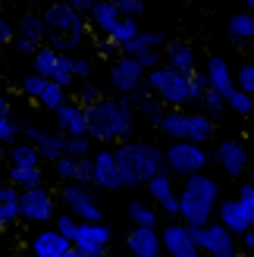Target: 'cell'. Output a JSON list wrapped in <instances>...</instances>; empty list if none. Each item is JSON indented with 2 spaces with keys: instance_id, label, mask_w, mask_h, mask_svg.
<instances>
[{
  "instance_id": "cell-1",
  "label": "cell",
  "mask_w": 254,
  "mask_h": 257,
  "mask_svg": "<svg viewBox=\"0 0 254 257\" xmlns=\"http://www.w3.org/2000/svg\"><path fill=\"white\" fill-rule=\"evenodd\" d=\"M145 91L154 94L157 100H163L167 107H176V110H185L192 104H201V97L207 91V79L204 72H179L167 66V63H160L157 69L148 72L145 79Z\"/></svg>"
},
{
  "instance_id": "cell-2",
  "label": "cell",
  "mask_w": 254,
  "mask_h": 257,
  "mask_svg": "<svg viewBox=\"0 0 254 257\" xmlns=\"http://www.w3.org/2000/svg\"><path fill=\"white\" fill-rule=\"evenodd\" d=\"M135 104L132 97H97L88 104V135L100 145H122L135 128Z\"/></svg>"
},
{
  "instance_id": "cell-3",
  "label": "cell",
  "mask_w": 254,
  "mask_h": 257,
  "mask_svg": "<svg viewBox=\"0 0 254 257\" xmlns=\"http://www.w3.org/2000/svg\"><path fill=\"white\" fill-rule=\"evenodd\" d=\"M220 185L217 179H210L207 173H195L182 179L179 185V220L192 229H201L213 223L217 216V204H220Z\"/></svg>"
},
{
  "instance_id": "cell-4",
  "label": "cell",
  "mask_w": 254,
  "mask_h": 257,
  "mask_svg": "<svg viewBox=\"0 0 254 257\" xmlns=\"http://www.w3.org/2000/svg\"><path fill=\"white\" fill-rule=\"evenodd\" d=\"M122 170V182L125 188H138L145 185L148 179H154L157 173L167 170V160H163V148H157L154 141H122V145H113Z\"/></svg>"
},
{
  "instance_id": "cell-5",
  "label": "cell",
  "mask_w": 254,
  "mask_h": 257,
  "mask_svg": "<svg viewBox=\"0 0 254 257\" xmlns=\"http://www.w3.org/2000/svg\"><path fill=\"white\" fill-rule=\"evenodd\" d=\"M160 135L170 141H195V145H210L217 135V119H210L204 110H176L170 107L160 119Z\"/></svg>"
},
{
  "instance_id": "cell-6",
  "label": "cell",
  "mask_w": 254,
  "mask_h": 257,
  "mask_svg": "<svg viewBox=\"0 0 254 257\" xmlns=\"http://www.w3.org/2000/svg\"><path fill=\"white\" fill-rule=\"evenodd\" d=\"M163 160H167V173L188 179L195 173H204L213 157L204 145H195V141H170L163 148Z\"/></svg>"
},
{
  "instance_id": "cell-7",
  "label": "cell",
  "mask_w": 254,
  "mask_h": 257,
  "mask_svg": "<svg viewBox=\"0 0 254 257\" xmlns=\"http://www.w3.org/2000/svg\"><path fill=\"white\" fill-rule=\"evenodd\" d=\"M32 72H38V75H44V79L63 85L66 91L79 82V79H75V72H72V54H63V50L50 47V44H41L32 54Z\"/></svg>"
},
{
  "instance_id": "cell-8",
  "label": "cell",
  "mask_w": 254,
  "mask_h": 257,
  "mask_svg": "<svg viewBox=\"0 0 254 257\" xmlns=\"http://www.w3.org/2000/svg\"><path fill=\"white\" fill-rule=\"evenodd\" d=\"M145 79H148V69L138 63V57H129V54H119L110 63V72H107L110 88L116 94H122V97L142 94L145 91Z\"/></svg>"
},
{
  "instance_id": "cell-9",
  "label": "cell",
  "mask_w": 254,
  "mask_h": 257,
  "mask_svg": "<svg viewBox=\"0 0 254 257\" xmlns=\"http://www.w3.org/2000/svg\"><path fill=\"white\" fill-rule=\"evenodd\" d=\"M57 201L60 195H54V188L47 185H38V188H25L22 198H19V213L25 223H35V226H44V223H54L57 220Z\"/></svg>"
},
{
  "instance_id": "cell-10",
  "label": "cell",
  "mask_w": 254,
  "mask_h": 257,
  "mask_svg": "<svg viewBox=\"0 0 254 257\" xmlns=\"http://www.w3.org/2000/svg\"><path fill=\"white\" fill-rule=\"evenodd\" d=\"M41 19L47 25L50 35H91L88 16H82L79 10H72L66 0H54L41 10Z\"/></svg>"
},
{
  "instance_id": "cell-11",
  "label": "cell",
  "mask_w": 254,
  "mask_h": 257,
  "mask_svg": "<svg viewBox=\"0 0 254 257\" xmlns=\"http://www.w3.org/2000/svg\"><path fill=\"white\" fill-rule=\"evenodd\" d=\"M19 88H22V94L29 97V100H35L38 107H44V110H60L63 104L69 100V91L63 85H57V82H50V79H44V75H38V72H29V75H22L19 79Z\"/></svg>"
},
{
  "instance_id": "cell-12",
  "label": "cell",
  "mask_w": 254,
  "mask_h": 257,
  "mask_svg": "<svg viewBox=\"0 0 254 257\" xmlns=\"http://www.w3.org/2000/svg\"><path fill=\"white\" fill-rule=\"evenodd\" d=\"M60 204H63V210H69L75 220H82V223H100V220H104V213H100L94 195L82 182H66V185H63L60 188Z\"/></svg>"
},
{
  "instance_id": "cell-13",
  "label": "cell",
  "mask_w": 254,
  "mask_h": 257,
  "mask_svg": "<svg viewBox=\"0 0 254 257\" xmlns=\"http://www.w3.org/2000/svg\"><path fill=\"white\" fill-rule=\"evenodd\" d=\"M195 238H198V248L204 257H229L238 254V235H232L220 220H213L207 226L195 229Z\"/></svg>"
},
{
  "instance_id": "cell-14",
  "label": "cell",
  "mask_w": 254,
  "mask_h": 257,
  "mask_svg": "<svg viewBox=\"0 0 254 257\" xmlns=\"http://www.w3.org/2000/svg\"><path fill=\"white\" fill-rule=\"evenodd\" d=\"M160 245L167 257H204L198 248V238H195V229L185 226L182 220H173L160 229Z\"/></svg>"
},
{
  "instance_id": "cell-15",
  "label": "cell",
  "mask_w": 254,
  "mask_h": 257,
  "mask_svg": "<svg viewBox=\"0 0 254 257\" xmlns=\"http://www.w3.org/2000/svg\"><path fill=\"white\" fill-rule=\"evenodd\" d=\"M210 157H213V163H217L229 179H238V176H245L251 170V154L245 148V141H238V138L217 141V148H213Z\"/></svg>"
},
{
  "instance_id": "cell-16",
  "label": "cell",
  "mask_w": 254,
  "mask_h": 257,
  "mask_svg": "<svg viewBox=\"0 0 254 257\" xmlns=\"http://www.w3.org/2000/svg\"><path fill=\"white\" fill-rule=\"evenodd\" d=\"M91 185L104 188V191L125 188L122 170H119V160H116V151H113V148H97L91 154Z\"/></svg>"
},
{
  "instance_id": "cell-17",
  "label": "cell",
  "mask_w": 254,
  "mask_h": 257,
  "mask_svg": "<svg viewBox=\"0 0 254 257\" xmlns=\"http://www.w3.org/2000/svg\"><path fill=\"white\" fill-rule=\"evenodd\" d=\"M148 195H151V204H154L157 210H163V216H170V220H179V188L173 182V173H157L154 179H148L145 182Z\"/></svg>"
},
{
  "instance_id": "cell-18",
  "label": "cell",
  "mask_w": 254,
  "mask_h": 257,
  "mask_svg": "<svg viewBox=\"0 0 254 257\" xmlns=\"http://www.w3.org/2000/svg\"><path fill=\"white\" fill-rule=\"evenodd\" d=\"M110 241H113V232H110V226L100 220V223H82L72 245L82 257H107Z\"/></svg>"
},
{
  "instance_id": "cell-19",
  "label": "cell",
  "mask_w": 254,
  "mask_h": 257,
  "mask_svg": "<svg viewBox=\"0 0 254 257\" xmlns=\"http://www.w3.org/2000/svg\"><path fill=\"white\" fill-rule=\"evenodd\" d=\"M32 254L35 257H82L72 241L66 235H60L57 229H41L32 238Z\"/></svg>"
},
{
  "instance_id": "cell-20",
  "label": "cell",
  "mask_w": 254,
  "mask_h": 257,
  "mask_svg": "<svg viewBox=\"0 0 254 257\" xmlns=\"http://www.w3.org/2000/svg\"><path fill=\"white\" fill-rule=\"evenodd\" d=\"M54 119L60 135H88V107L75 97H69L60 110H54Z\"/></svg>"
},
{
  "instance_id": "cell-21",
  "label": "cell",
  "mask_w": 254,
  "mask_h": 257,
  "mask_svg": "<svg viewBox=\"0 0 254 257\" xmlns=\"http://www.w3.org/2000/svg\"><path fill=\"white\" fill-rule=\"evenodd\" d=\"M217 220L229 229L232 235H238V238H242L248 229L254 226V216L245 210V204L238 201V198H223V201L217 204Z\"/></svg>"
},
{
  "instance_id": "cell-22",
  "label": "cell",
  "mask_w": 254,
  "mask_h": 257,
  "mask_svg": "<svg viewBox=\"0 0 254 257\" xmlns=\"http://www.w3.org/2000/svg\"><path fill=\"white\" fill-rule=\"evenodd\" d=\"M22 135H25V141H32V145L38 148L41 160L57 163L60 157H66V151H63V135H54V132L38 128V125H22Z\"/></svg>"
},
{
  "instance_id": "cell-23",
  "label": "cell",
  "mask_w": 254,
  "mask_h": 257,
  "mask_svg": "<svg viewBox=\"0 0 254 257\" xmlns=\"http://www.w3.org/2000/svg\"><path fill=\"white\" fill-rule=\"evenodd\" d=\"M204 79H207V88H213V91L223 94V97H229L235 91V72L229 69V63H226L223 57H207Z\"/></svg>"
},
{
  "instance_id": "cell-24",
  "label": "cell",
  "mask_w": 254,
  "mask_h": 257,
  "mask_svg": "<svg viewBox=\"0 0 254 257\" xmlns=\"http://www.w3.org/2000/svg\"><path fill=\"white\" fill-rule=\"evenodd\" d=\"M125 248H129L132 257H154V254H163L160 232H157V229H148V226H132V232L125 235Z\"/></svg>"
},
{
  "instance_id": "cell-25",
  "label": "cell",
  "mask_w": 254,
  "mask_h": 257,
  "mask_svg": "<svg viewBox=\"0 0 254 257\" xmlns=\"http://www.w3.org/2000/svg\"><path fill=\"white\" fill-rule=\"evenodd\" d=\"M54 166V176L60 179L63 185L66 182H82V185H91V157H60Z\"/></svg>"
},
{
  "instance_id": "cell-26",
  "label": "cell",
  "mask_w": 254,
  "mask_h": 257,
  "mask_svg": "<svg viewBox=\"0 0 254 257\" xmlns=\"http://www.w3.org/2000/svg\"><path fill=\"white\" fill-rule=\"evenodd\" d=\"M119 19H122V13L113 7V0H97L94 10L88 13V25H91V32L100 35V38H110V32L116 29Z\"/></svg>"
},
{
  "instance_id": "cell-27",
  "label": "cell",
  "mask_w": 254,
  "mask_h": 257,
  "mask_svg": "<svg viewBox=\"0 0 254 257\" xmlns=\"http://www.w3.org/2000/svg\"><path fill=\"white\" fill-rule=\"evenodd\" d=\"M163 63L179 72H195L198 69V57H195V47L188 41H170L163 47Z\"/></svg>"
},
{
  "instance_id": "cell-28",
  "label": "cell",
  "mask_w": 254,
  "mask_h": 257,
  "mask_svg": "<svg viewBox=\"0 0 254 257\" xmlns=\"http://www.w3.org/2000/svg\"><path fill=\"white\" fill-rule=\"evenodd\" d=\"M19 198H22V191L13 182H0V229H10L16 220H22Z\"/></svg>"
},
{
  "instance_id": "cell-29",
  "label": "cell",
  "mask_w": 254,
  "mask_h": 257,
  "mask_svg": "<svg viewBox=\"0 0 254 257\" xmlns=\"http://www.w3.org/2000/svg\"><path fill=\"white\" fill-rule=\"evenodd\" d=\"M47 35L50 32H47V25L41 19V13H29V16H22L19 25H16V38H22V41H29L35 47H41L47 41Z\"/></svg>"
},
{
  "instance_id": "cell-30",
  "label": "cell",
  "mask_w": 254,
  "mask_h": 257,
  "mask_svg": "<svg viewBox=\"0 0 254 257\" xmlns=\"http://www.w3.org/2000/svg\"><path fill=\"white\" fill-rule=\"evenodd\" d=\"M132 104H135V113H138V116H142L145 122H151V125H160L163 113L170 110V107L163 104V100H157L154 94H132Z\"/></svg>"
},
{
  "instance_id": "cell-31",
  "label": "cell",
  "mask_w": 254,
  "mask_h": 257,
  "mask_svg": "<svg viewBox=\"0 0 254 257\" xmlns=\"http://www.w3.org/2000/svg\"><path fill=\"white\" fill-rule=\"evenodd\" d=\"M7 182H13L19 191L38 188V185H44V170H41V166H10Z\"/></svg>"
},
{
  "instance_id": "cell-32",
  "label": "cell",
  "mask_w": 254,
  "mask_h": 257,
  "mask_svg": "<svg viewBox=\"0 0 254 257\" xmlns=\"http://www.w3.org/2000/svg\"><path fill=\"white\" fill-rule=\"evenodd\" d=\"M138 35H142V29H138V19H132V16H122V19L116 22V29L110 32V38H104V41H107L110 47H116L119 54H122V47H125V44H132Z\"/></svg>"
},
{
  "instance_id": "cell-33",
  "label": "cell",
  "mask_w": 254,
  "mask_h": 257,
  "mask_svg": "<svg viewBox=\"0 0 254 257\" xmlns=\"http://www.w3.org/2000/svg\"><path fill=\"white\" fill-rule=\"evenodd\" d=\"M7 160H10V166H41L44 163L32 141H13L7 151Z\"/></svg>"
},
{
  "instance_id": "cell-34",
  "label": "cell",
  "mask_w": 254,
  "mask_h": 257,
  "mask_svg": "<svg viewBox=\"0 0 254 257\" xmlns=\"http://www.w3.org/2000/svg\"><path fill=\"white\" fill-rule=\"evenodd\" d=\"M229 38L235 44H245V41H251L254 38V13L251 10H242V13H232L229 16Z\"/></svg>"
},
{
  "instance_id": "cell-35",
  "label": "cell",
  "mask_w": 254,
  "mask_h": 257,
  "mask_svg": "<svg viewBox=\"0 0 254 257\" xmlns=\"http://www.w3.org/2000/svg\"><path fill=\"white\" fill-rule=\"evenodd\" d=\"M129 220H132V226H148V229H157L160 213H157L154 204H148V201H132V204H129Z\"/></svg>"
},
{
  "instance_id": "cell-36",
  "label": "cell",
  "mask_w": 254,
  "mask_h": 257,
  "mask_svg": "<svg viewBox=\"0 0 254 257\" xmlns=\"http://www.w3.org/2000/svg\"><path fill=\"white\" fill-rule=\"evenodd\" d=\"M160 44H167V35H163V32H142L132 44L122 47V54L135 57V54H142V50H157Z\"/></svg>"
},
{
  "instance_id": "cell-37",
  "label": "cell",
  "mask_w": 254,
  "mask_h": 257,
  "mask_svg": "<svg viewBox=\"0 0 254 257\" xmlns=\"http://www.w3.org/2000/svg\"><path fill=\"white\" fill-rule=\"evenodd\" d=\"M63 151H66V157H91L94 138L91 135H63Z\"/></svg>"
},
{
  "instance_id": "cell-38",
  "label": "cell",
  "mask_w": 254,
  "mask_h": 257,
  "mask_svg": "<svg viewBox=\"0 0 254 257\" xmlns=\"http://www.w3.org/2000/svg\"><path fill=\"white\" fill-rule=\"evenodd\" d=\"M198 107L204 110L210 119H220L223 113L229 110V107H226V97H223V94H217L213 88H207V91H204V97H201V104H198Z\"/></svg>"
},
{
  "instance_id": "cell-39",
  "label": "cell",
  "mask_w": 254,
  "mask_h": 257,
  "mask_svg": "<svg viewBox=\"0 0 254 257\" xmlns=\"http://www.w3.org/2000/svg\"><path fill=\"white\" fill-rule=\"evenodd\" d=\"M226 107H229L232 113H238V116H251L254 113V97L248 91H242V88H235V91L226 97Z\"/></svg>"
},
{
  "instance_id": "cell-40",
  "label": "cell",
  "mask_w": 254,
  "mask_h": 257,
  "mask_svg": "<svg viewBox=\"0 0 254 257\" xmlns=\"http://www.w3.org/2000/svg\"><path fill=\"white\" fill-rule=\"evenodd\" d=\"M79 226H82V220H75L69 210H60L57 220H54V229H57L60 235H66L69 241H75V235H79Z\"/></svg>"
},
{
  "instance_id": "cell-41",
  "label": "cell",
  "mask_w": 254,
  "mask_h": 257,
  "mask_svg": "<svg viewBox=\"0 0 254 257\" xmlns=\"http://www.w3.org/2000/svg\"><path fill=\"white\" fill-rule=\"evenodd\" d=\"M235 88H242V91L254 97V63H242L235 69Z\"/></svg>"
},
{
  "instance_id": "cell-42",
  "label": "cell",
  "mask_w": 254,
  "mask_h": 257,
  "mask_svg": "<svg viewBox=\"0 0 254 257\" xmlns=\"http://www.w3.org/2000/svg\"><path fill=\"white\" fill-rule=\"evenodd\" d=\"M19 132H22V128H19L16 122H13L10 113H0V148H4V145H13Z\"/></svg>"
},
{
  "instance_id": "cell-43",
  "label": "cell",
  "mask_w": 254,
  "mask_h": 257,
  "mask_svg": "<svg viewBox=\"0 0 254 257\" xmlns=\"http://www.w3.org/2000/svg\"><path fill=\"white\" fill-rule=\"evenodd\" d=\"M72 72H75V79H91L94 63L88 60L85 54H72Z\"/></svg>"
},
{
  "instance_id": "cell-44",
  "label": "cell",
  "mask_w": 254,
  "mask_h": 257,
  "mask_svg": "<svg viewBox=\"0 0 254 257\" xmlns=\"http://www.w3.org/2000/svg\"><path fill=\"white\" fill-rule=\"evenodd\" d=\"M113 7H116L122 16H132V19H138L145 13V0H113Z\"/></svg>"
},
{
  "instance_id": "cell-45",
  "label": "cell",
  "mask_w": 254,
  "mask_h": 257,
  "mask_svg": "<svg viewBox=\"0 0 254 257\" xmlns=\"http://www.w3.org/2000/svg\"><path fill=\"white\" fill-rule=\"evenodd\" d=\"M135 57H138V63H142L148 72L157 69L160 63H163V54H160V50H142V54H135Z\"/></svg>"
},
{
  "instance_id": "cell-46",
  "label": "cell",
  "mask_w": 254,
  "mask_h": 257,
  "mask_svg": "<svg viewBox=\"0 0 254 257\" xmlns=\"http://www.w3.org/2000/svg\"><path fill=\"white\" fill-rule=\"evenodd\" d=\"M235 198L242 201V204H245V210L254 216V185H251V182H245L242 188H238V195H235Z\"/></svg>"
},
{
  "instance_id": "cell-47",
  "label": "cell",
  "mask_w": 254,
  "mask_h": 257,
  "mask_svg": "<svg viewBox=\"0 0 254 257\" xmlns=\"http://www.w3.org/2000/svg\"><path fill=\"white\" fill-rule=\"evenodd\" d=\"M13 38H16V29L10 25V19L0 16V47H4V44H13Z\"/></svg>"
},
{
  "instance_id": "cell-48",
  "label": "cell",
  "mask_w": 254,
  "mask_h": 257,
  "mask_svg": "<svg viewBox=\"0 0 254 257\" xmlns=\"http://www.w3.org/2000/svg\"><path fill=\"white\" fill-rule=\"evenodd\" d=\"M66 4H69L72 10H79L82 16H88V13L94 10V4H97V0H66Z\"/></svg>"
},
{
  "instance_id": "cell-49",
  "label": "cell",
  "mask_w": 254,
  "mask_h": 257,
  "mask_svg": "<svg viewBox=\"0 0 254 257\" xmlns=\"http://www.w3.org/2000/svg\"><path fill=\"white\" fill-rule=\"evenodd\" d=\"M238 245H242L245 251H251V254H254V226L248 229V232H245L242 238H238Z\"/></svg>"
},
{
  "instance_id": "cell-50",
  "label": "cell",
  "mask_w": 254,
  "mask_h": 257,
  "mask_svg": "<svg viewBox=\"0 0 254 257\" xmlns=\"http://www.w3.org/2000/svg\"><path fill=\"white\" fill-rule=\"evenodd\" d=\"M0 113H10V97L0 91Z\"/></svg>"
},
{
  "instance_id": "cell-51",
  "label": "cell",
  "mask_w": 254,
  "mask_h": 257,
  "mask_svg": "<svg viewBox=\"0 0 254 257\" xmlns=\"http://www.w3.org/2000/svg\"><path fill=\"white\" fill-rule=\"evenodd\" d=\"M248 182L254 185V163H251V170H248Z\"/></svg>"
},
{
  "instance_id": "cell-52",
  "label": "cell",
  "mask_w": 254,
  "mask_h": 257,
  "mask_svg": "<svg viewBox=\"0 0 254 257\" xmlns=\"http://www.w3.org/2000/svg\"><path fill=\"white\" fill-rule=\"evenodd\" d=\"M245 7H248V10H251V13H254V0H245Z\"/></svg>"
},
{
  "instance_id": "cell-53",
  "label": "cell",
  "mask_w": 254,
  "mask_h": 257,
  "mask_svg": "<svg viewBox=\"0 0 254 257\" xmlns=\"http://www.w3.org/2000/svg\"><path fill=\"white\" fill-rule=\"evenodd\" d=\"M229 257H245V254H229Z\"/></svg>"
},
{
  "instance_id": "cell-54",
  "label": "cell",
  "mask_w": 254,
  "mask_h": 257,
  "mask_svg": "<svg viewBox=\"0 0 254 257\" xmlns=\"http://www.w3.org/2000/svg\"><path fill=\"white\" fill-rule=\"evenodd\" d=\"M154 257H167V254H154Z\"/></svg>"
}]
</instances>
